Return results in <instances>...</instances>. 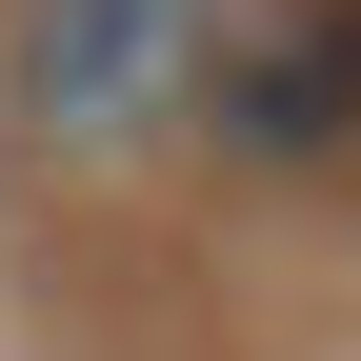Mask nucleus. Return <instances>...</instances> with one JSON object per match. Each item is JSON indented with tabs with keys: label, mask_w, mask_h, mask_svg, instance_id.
Returning <instances> with one entry per match:
<instances>
[{
	"label": "nucleus",
	"mask_w": 361,
	"mask_h": 361,
	"mask_svg": "<svg viewBox=\"0 0 361 361\" xmlns=\"http://www.w3.org/2000/svg\"><path fill=\"white\" fill-rule=\"evenodd\" d=\"M221 40H241V0H20V121L61 161H141L221 80Z\"/></svg>",
	"instance_id": "nucleus-1"
},
{
	"label": "nucleus",
	"mask_w": 361,
	"mask_h": 361,
	"mask_svg": "<svg viewBox=\"0 0 361 361\" xmlns=\"http://www.w3.org/2000/svg\"><path fill=\"white\" fill-rule=\"evenodd\" d=\"M221 141L241 161H361V0H281L221 40Z\"/></svg>",
	"instance_id": "nucleus-2"
}]
</instances>
